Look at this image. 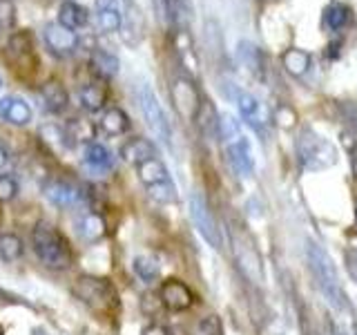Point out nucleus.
I'll return each instance as SVG.
<instances>
[{
	"label": "nucleus",
	"instance_id": "obj_17",
	"mask_svg": "<svg viewBox=\"0 0 357 335\" xmlns=\"http://www.w3.org/2000/svg\"><path fill=\"white\" fill-rule=\"evenodd\" d=\"M89 67L98 81H112L121 72V61L112 52L94 47L89 54Z\"/></svg>",
	"mask_w": 357,
	"mask_h": 335
},
{
	"label": "nucleus",
	"instance_id": "obj_7",
	"mask_svg": "<svg viewBox=\"0 0 357 335\" xmlns=\"http://www.w3.org/2000/svg\"><path fill=\"white\" fill-rule=\"evenodd\" d=\"M121 7V38L128 47H137L145 36V16L137 0H119Z\"/></svg>",
	"mask_w": 357,
	"mask_h": 335
},
{
	"label": "nucleus",
	"instance_id": "obj_43",
	"mask_svg": "<svg viewBox=\"0 0 357 335\" xmlns=\"http://www.w3.org/2000/svg\"><path fill=\"white\" fill-rule=\"evenodd\" d=\"M333 335H349V333H344L342 329H335V331H333Z\"/></svg>",
	"mask_w": 357,
	"mask_h": 335
},
{
	"label": "nucleus",
	"instance_id": "obj_42",
	"mask_svg": "<svg viewBox=\"0 0 357 335\" xmlns=\"http://www.w3.org/2000/svg\"><path fill=\"white\" fill-rule=\"evenodd\" d=\"M112 3H116V0H96V9L107 7V5H112Z\"/></svg>",
	"mask_w": 357,
	"mask_h": 335
},
{
	"label": "nucleus",
	"instance_id": "obj_10",
	"mask_svg": "<svg viewBox=\"0 0 357 335\" xmlns=\"http://www.w3.org/2000/svg\"><path fill=\"white\" fill-rule=\"evenodd\" d=\"M234 103H237V110L243 119L245 126H250L255 132H264L268 128V110L264 107V103L257 96H252L250 92H241V89H234Z\"/></svg>",
	"mask_w": 357,
	"mask_h": 335
},
{
	"label": "nucleus",
	"instance_id": "obj_21",
	"mask_svg": "<svg viewBox=\"0 0 357 335\" xmlns=\"http://www.w3.org/2000/svg\"><path fill=\"white\" fill-rule=\"evenodd\" d=\"M234 244H237V246H234V253H237V262L241 266V271L245 273V277H248V279H252V282L259 284L264 279V268H261L259 255L255 253V248L250 244H241L239 239Z\"/></svg>",
	"mask_w": 357,
	"mask_h": 335
},
{
	"label": "nucleus",
	"instance_id": "obj_24",
	"mask_svg": "<svg viewBox=\"0 0 357 335\" xmlns=\"http://www.w3.org/2000/svg\"><path fill=\"white\" fill-rule=\"evenodd\" d=\"M237 56H239V63H241L252 76H257V78H261V76H264L266 61H264L261 50L257 47L255 43H250V40H241V43L237 45Z\"/></svg>",
	"mask_w": 357,
	"mask_h": 335
},
{
	"label": "nucleus",
	"instance_id": "obj_20",
	"mask_svg": "<svg viewBox=\"0 0 357 335\" xmlns=\"http://www.w3.org/2000/svg\"><path fill=\"white\" fill-rule=\"evenodd\" d=\"M40 100H43V107L50 112V114H61V112L67 110L70 105V96H67V89L59 83V81H47L43 83L40 87Z\"/></svg>",
	"mask_w": 357,
	"mask_h": 335
},
{
	"label": "nucleus",
	"instance_id": "obj_22",
	"mask_svg": "<svg viewBox=\"0 0 357 335\" xmlns=\"http://www.w3.org/2000/svg\"><path fill=\"white\" fill-rule=\"evenodd\" d=\"M98 128L105 137H123L130 130V117L121 107H107L100 114Z\"/></svg>",
	"mask_w": 357,
	"mask_h": 335
},
{
	"label": "nucleus",
	"instance_id": "obj_37",
	"mask_svg": "<svg viewBox=\"0 0 357 335\" xmlns=\"http://www.w3.org/2000/svg\"><path fill=\"white\" fill-rule=\"evenodd\" d=\"M344 264L349 275L357 282V246H349V248L344 251Z\"/></svg>",
	"mask_w": 357,
	"mask_h": 335
},
{
	"label": "nucleus",
	"instance_id": "obj_4",
	"mask_svg": "<svg viewBox=\"0 0 357 335\" xmlns=\"http://www.w3.org/2000/svg\"><path fill=\"white\" fill-rule=\"evenodd\" d=\"M308 262H310V271L315 275V282H317V288L321 290V295L328 299V304L333 308L344 311L349 306V302H346V295H344L340 279H337V268H335L328 253L319 248L317 244H310L308 246Z\"/></svg>",
	"mask_w": 357,
	"mask_h": 335
},
{
	"label": "nucleus",
	"instance_id": "obj_11",
	"mask_svg": "<svg viewBox=\"0 0 357 335\" xmlns=\"http://www.w3.org/2000/svg\"><path fill=\"white\" fill-rule=\"evenodd\" d=\"M159 299L167 311L181 313L195 304V293L190 290V286L185 282H181V279L170 277V279H165V282H161Z\"/></svg>",
	"mask_w": 357,
	"mask_h": 335
},
{
	"label": "nucleus",
	"instance_id": "obj_3",
	"mask_svg": "<svg viewBox=\"0 0 357 335\" xmlns=\"http://www.w3.org/2000/svg\"><path fill=\"white\" fill-rule=\"evenodd\" d=\"M295 152H297L299 168L306 172L326 170V168H331L335 161H337V150H335V145L310 128H304L299 132L297 143H295Z\"/></svg>",
	"mask_w": 357,
	"mask_h": 335
},
{
	"label": "nucleus",
	"instance_id": "obj_15",
	"mask_svg": "<svg viewBox=\"0 0 357 335\" xmlns=\"http://www.w3.org/2000/svg\"><path fill=\"white\" fill-rule=\"evenodd\" d=\"M31 117H33V112L25 98H20V96L0 98V119L9 123V126L22 128L31 121Z\"/></svg>",
	"mask_w": 357,
	"mask_h": 335
},
{
	"label": "nucleus",
	"instance_id": "obj_8",
	"mask_svg": "<svg viewBox=\"0 0 357 335\" xmlns=\"http://www.w3.org/2000/svg\"><path fill=\"white\" fill-rule=\"evenodd\" d=\"M43 38H45V45H47L50 54L56 56V59H70V56L76 54L78 45H81L78 34L59 25V22H47L43 29Z\"/></svg>",
	"mask_w": 357,
	"mask_h": 335
},
{
	"label": "nucleus",
	"instance_id": "obj_16",
	"mask_svg": "<svg viewBox=\"0 0 357 335\" xmlns=\"http://www.w3.org/2000/svg\"><path fill=\"white\" fill-rule=\"evenodd\" d=\"M119 156L126 163L137 168L139 163L148 161V159H154L156 156V145L150 141V139H143V137H134V139H128L126 143L121 145L119 150Z\"/></svg>",
	"mask_w": 357,
	"mask_h": 335
},
{
	"label": "nucleus",
	"instance_id": "obj_34",
	"mask_svg": "<svg viewBox=\"0 0 357 335\" xmlns=\"http://www.w3.org/2000/svg\"><path fill=\"white\" fill-rule=\"evenodd\" d=\"M18 179L14 174H0V201L7 204V201H14L18 197Z\"/></svg>",
	"mask_w": 357,
	"mask_h": 335
},
{
	"label": "nucleus",
	"instance_id": "obj_23",
	"mask_svg": "<svg viewBox=\"0 0 357 335\" xmlns=\"http://www.w3.org/2000/svg\"><path fill=\"white\" fill-rule=\"evenodd\" d=\"M78 100H81V107H85L87 112H98L103 110L107 103V85L105 81H92L81 87L78 92Z\"/></svg>",
	"mask_w": 357,
	"mask_h": 335
},
{
	"label": "nucleus",
	"instance_id": "obj_27",
	"mask_svg": "<svg viewBox=\"0 0 357 335\" xmlns=\"http://www.w3.org/2000/svg\"><path fill=\"white\" fill-rule=\"evenodd\" d=\"M132 271L143 284H154V282H159V277H161V266L150 255H137V257H134Z\"/></svg>",
	"mask_w": 357,
	"mask_h": 335
},
{
	"label": "nucleus",
	"instance_id": "obj_28",
	"mask_svg": "<svg viewBox=\"0 0 357 335\" xmlns=\"http://www.w3.org/2000/svg\"><path fill=\"white\" fill-rule=\"evenodd\" d=\"M96 27L100 34L121 31V7L116 3H112L107 7L96 9Z\"/></svg>",
	"mask_w": 357,
	"mask_h": 335
},
{
	"label": "nucleus",
	"instance_id": "obj_40",
	"mask_svg": "<svg viewBox=\"0 0 357 335\" xmlns=\"http://www.w3.org/2000/svg\"><path fill=\"white\" fill-rule=\"evenodd\" d=\"M161 3H163L165 14L170 16V18H176V16H178V11H181L183 0H161Z\"/></svg>",
	"mask_w": 357,
	"mask_h": 335
},
{
	"label": "nucleus",
	"instance_id": "obj_26",
	"mask_svg": "<svg viewBox=\"0 0 357 335\" xmlns=\"http://www.w3.org/2000/svg\"><path fill=\"white\" fill-rule=\"evenodd\" d=\"M195 123L199 126V130L206 134V137H208V134H210V137H219V114H217V110H215V105L210 103V100L201 98L199 110L195 114Z\"/></svg>",
	"mask_w": 357,
	"mask_h": 335
},
{
	"label": "nucleus",
	"instance_id": "obj_19",
	"mask_svg": "<svg viewBox=\"0 0 357 335\" xmlns=\"http://www.w3.org/2000/svg\"><path fill=\"white\" fill-rule=\"evenodd\" d=\"M76 230H78V237H81L83 241L96 244L107 234V223L103 217L98 215V212H85V215L78 217Z\"/></svg>",
	"mask_w": 357,
	"mask_h": 335
},
{
	"label": "nucleus",
	"instance_id": "obj_1",
	"mask_svg": "<svg viewBox=\"0 0 357 335\" xmlns=\"http://www.w3.org/2000/svg\"><path fill=\"white\" fill-rule=\"evenodd\" d=\"M31 251L38 262L52 271H65L72 266V246L65 234L50 221H38L31 230Z\"/></svg>",
	"mask_w": 357,
	"mask_h": 335
},
{
	"label": "nucleus",
	"instance_id": "obj_29",
	"mask_svg": "<svg viewBox=\"0 0 357 335\" xmlns=\"http://www.w3.org/2000/svg\"><path fill=\"white\" fill-rule=\"evenodd\" d=\"M282 63H284V67H286V72H288V74H293V76L301 78V76H304V74L310 70V63H312V61H310V54H308V52L293 47V50H288V52L282 56Z\"/></svg>",
	"mask_w": 357,
	"mask_h": 335
},
{
	"label": "nucleus",
	"instance_id": "obj_18",
	"mask_svg": "<svg viewBox=\"0 0 357 335\" xmlns=\"http://www.w3.org/2000/svg\"><path fill=\"white\" fill-rule=\"evenodd\" d=\"M56 22L72 31L85 29L89 25V11H87V7L74 3V0H63L59 7V20Z\"/></svg>",
	"mask_w": 357,
	"mask_h": 335
},
{
	"label": "nucleus",
	"instance_id": "obj_32",
	"mask_svg": "<svg viewBox=\"0 0 357 335\" xmlns=\"http://www.w3.org/2000/svg\"><path fill=\"white\" fill-rule=\"evenodd\" d=\"M145 190H148V197H150L152 201H156V204H163V206L174 204V201L178 199V195H176V186H174L172 179H170V181H163V184L148 186Z\"/></svg>",
	"mask_w": 357,
	"mask_h": 335
},
{
	"label": "nucleus",
	"instance_id": "obj_31",
	"mask_svg": "<svg viewBox=\"0 0 357 335\" xmlns=\"http://www.w3.org/2000/svg\"><path fill=\"white\" fill-rule=\"evenodd\" d=\"M324 27H328L331 31H342L351 22V9L342 3H333L324 9Z\"/></svg>",
	"mask_w": 357,
	"mask_h": 335
},
{
	"label": "nucleus",
	"instance_id": "obj_6",
	"mask_svg": "<svg viewBox=\"0 0 357 335\" xmlns=\"http://www.w3.org/2000/svg\"><path fill=\"white\" fill-rule=\"evenodd\" d=\"M137 96H139V105H141V112H143V119H145V123H148V128L152 130V134L161 143L172 145V126H170V121H167V114H165V110L161 107L156 94L148 85H141Z\"/></svg>",
	"mask_w": 357,
	"mask_h": 335
},
{
	"label": "nucleus",
	"instance_id": "obj_36",
	"mask_svg": "<svg viewBox=\"0 0 357 335\" xmlns=\"http://www.w3.org/2000/svg\"><path fill=\"white\" fill-rule=\"evenodd\" d=\"M31 47V36L25 31H20V34H14L9 40V50H14V52H27Z\"/></svg>",
	"mask_w": 357,
	"mask_h": 335
},
{
	"label": "nucleus",
	"instance_id": "obj_41",
	"mask_svg": "<svg viewBox=\"0 0 357 335\" xmlns=\"http://www.w3.org/2000/svg\"><path fill=\"white\" fill-rule=\"evenodd\" d=\"M7 161H9V152H7L5 145L0 143V170H3V168L7 165Z\"/></svg>",
	"mask_w": 357,
	"mask_h": 335
},
{
	"label": "nucleus",
	"instance_id": "obj_39",
	"mask_svg": "<svg viewBox=\"0 0 357 335\" xmlns=\"http://www.w3.org/2000/svg\"><path fill=\"white\" fill-rule=\"evenodd\" d=\"M141 335H174V333L167 329L165 324H148V327L141 331Z\"/></svg>",
	"mask_w": 357,
	"mask_h": 335
},
{
	"label": "nucleus",
	"instance_id": "obj_30",
	"mask_svg": "<svg viewBox=\"0 0 357 335\" xmlns=\"http://www.w3.org/2000/svg\"><path fill=\"white\" fill-rule=\"evenodd\" d=\"M25 255V244L14 232H3L0 234V262L3 264H11L20 260Z\"/></svg>",
	"mask_w": 357,
	"mask_h": 335
},
{
	"label": "nucleus",
	"instance_id": "obj_25",
	"mask_svg": "<svg viewBox=\"0 0 357 335\" xmlns=\"http://www.w3.org/2000/svg\"><path fill=\"white\" fill-rule=\"evenodd\" d=\"M137 177L139 181L148 188V186H154V184H163V181H170V172H167L165 163L159 159V156H154V159H148L137 165Z\"/></svg>",
	"mask_w": 357,
	"mask_h": 335
},
{
	"label": "nucleus",
	"instance_id": "obj_12",
	"mask_svg": "<svg viewBox=\"0 0 357 335\" xmlns=\"http://www.w3.org/2000/svg\"><path fill=\"white\" fill-rule=\"evenodd\" d=\"M170 94H172V103H174V110L178 112V117H183L188 121H195V114H197L199 103H201V96L197 92L195 83L190 81V78L178 76V78H174Z\"/></svg>",
	"mask_w": 357,
	"mask_h": 335
},
{
	"label": "nucleus",
	"instance_id": "obj_13",
	"mask_svg": "<svg viewBox=\"0 0 357 335\" xmlns=\"http://www.w3.org/2000/svg\"><path fill=\"white\" fill-rule=\"evenodd\" d=\"M43 195L45 199L54 204L56 208H76L83 204V190L70 184V181H61V179H52L43 186Z\"/></svg>",
	"mask_w": 357,
	"mask_h": 335
},
{
	"label": "nucleus",
	"instance_id": "obj_44",
	"mask_svg": "<svg viewBox=\"0 0 357 335\" xmlns=\"http://www.w3.org/2000/svg\"><path fill=\"white\" fill-rule=\"evenodd\" d=\"M33 335H47V333H45V331H40V329H38V331H33Z\"/></svg>",
	"mask_w": 357,
	"mask_h": 335
},
{
	"label": "nucleus",
	"instance_id": "obj_45",
	"mask_svg": "<svg viewBox=\"0 0 357 335\" xmlns=\"http://www.w3.org/2000/svg\"><path fill=\"white\" fill-rule=\"evenodd\" d=\"M0 87H3V78H0Z\"/></svg>",
	"mask_w": 357,
	"mask_h": 335
},
{
	"label": "nucleus",
	"instance_id": "obj_2",
	"mask_svg": "<svg viewBox=\"0 0 357 335\" xmlns=\"http://www.w3.org/2000/svg\"><path fill=\"white\" fill-rule=\"evenodd\" d=\"M72 293L76 295V299H81L89 311H94L96 315H114L121 306L116 288L103 277L81 275L74 282Z\"/></svg>",
	"mask_w": 357,
	"mask_h": 335
},
{
	"label": "nucleus",
	"instance_id": "obj_35",
	"mask_svg": "<svg viewBox=\"0 0 357 335\" xmlns=\"http://www.w3.org/2000/svg\"><path fill=\"white\" fill-rule=\"evenodd\" d=\"M199 331H201V335H223L221 318H217V315H206L204 320L199 322Z\"/></svg>",
	"mask_w": 357,
	"mask_h": 335
},
{
	"label": "nucleus",
	"instance_id": "obj_5",
	"mask_svg": "<svg viewBox=\"0 0 357 335\" xmlns=\"http://www.w3.org/2000/svg\"><path fill=\"white\" fill-rule=\"evenodd\" d=\"M219 139L226 143V154L232 170L239 177H250L255 170V159L248 139L243 137L239 123L232 117H219Z\"/></svg>",
	"mask_w": 357,
	"mask_h": 335
},
{
	"label": "nucleus",
	"instance_id": "obj_38",
	"mask_svg": "<svg viewBox=\"0 0 357 335\" xmlns=\"http://www.w3.org/2000/svg\"><path fill=\"white\" fill-rule=\"evenodd\" d=\"M14 22V5L9 0H0V27H7Z\"/></svg>",
	"mask_w": 357,
	"mask_h": 335
},
{
	"label": "nucleus",
	"instance_id": "obj_33",
	"mask_svg": "<svg viewBox=\"0 0 357 335\" xmlns=\"http://www.w3.org/2000/svg\"><path fill=\"white\" fill-rule=\"evenodd\" d=\"M40 137L45 139V143L54 145V148H70L72 145V134L59 128V126H43L40 128Z\"/></svg>",
	"mask_w": 357,
	"mask_h": 335
},
{
	"label": "nucleus",
	"instance_id": "obj_14",
	"mask_svg": "<svg viewBox=\"0 0 357 335\" xmlns=\"http://www.w3.org/2000/svg\"><path fill=\"white\" fill-rule=\"evenodd\" d=\"M83 163L87 170H92L94 174H105L114 170V154H112V150L100 141H89L85 145Z\"/></svg>",
	"mask_w": 357,
	"mask_h": 335
},
{
	"label": "nucleus",
	"instance_id": "obj_9",
	"mask_svg": "<svg viewBox=\"0 0 357 335\" xmlns=\"http://www.w3.org/2000/svg\"><path fill=\"white\" fill-rule=\"evenodd\" d=\"M190 217H192L195 228L199 230V234L204 237L212 248H221V232L217 228V221L212 217V212L206 204V199L199 193H195L190 197Z\"/></svg>",
	"mask_w": 357,
	"mask_h": 335
}]
</instances>
